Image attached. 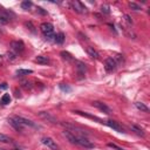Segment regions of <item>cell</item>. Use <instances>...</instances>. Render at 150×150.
Instances as JSON below:
<instances>
[{"label": "cell", "mask_w": 150, "mask_h": 150, "mask_svg": "<svg viewBox=\"0 0 150 150\" xmlns=\"http://www.w3.org/2000/svg\"><path fill=\"white\" fill-rule=\"evenodd\" d=\"M8 21H10L8 18H6L3 14H0V25H6V24H8Z\"/></svg>", "instance_id": "cell-24"}, {"label": "cell", "mask_w": 150, "mask_h": 150, "mask_svg": "<svg viewBox=\"0 0 150 150\" xmlns=\"http://www.w3.org/2000/svg\"><path fill=\"white\" fill-rule=\"evenodd\" d=\"M11 48L13 49L14 53H21L25 49V45L22 41H12L11 42Z\"/></svg>", "instance_id": "cell-8"}, {"label": "cell", "mask_w": 150, "mask_h": 150, "mask_svg": "<svg viewBox=\"0 0 150 150\" xmlns=\"http://www.w3.org/2000/svg\"><path fill=\"white\" fill-rule=\"evenodd\" d=\"M93 107H95V108H97L99 110H101V111H103L104 114H110L111 113V110H110V108L106 104V103H103V102H100V101H94L93 103Z\"/></svg>", "instance_id": "cell-4"}, {"label": "cell", "mask_w": 150, "mask_h": 150, "mask_svg": "<svg viewBox=\"0 0 150 150\" xmlns=\"http://www.w3.org/2000/svg\"><path fill=\"white\" fill-rule=\"evenodd\" d=\"M72 5H73V8H74L77 13L84 14V13H87V12H88V11H87V8H86V6H84L82 3L77 1V0H74V1L72 3Z\"/></svg>", "instance_id": "cell-7"}, {"label": "cell", "mask_w": 150, "mask_h": 150, "mask_svg": "<svg viewBox=\"0 0 150 150\" xmlns=\"http://www.w3.org/2000/svg\"><path fill=\"white\" fill-rule=\"evenodd\" d=\"M135 106H136V108H137L138 110H141V111H144V113H148V111H149V108H148L144 103H142V102H136Z\"/></svg>", "instance_id": "cell-15"}, {"label": "cell", "mask_w": 150, "mask_h": 150, "mask_svg": "<svg viewBox=\"0 0 150 150\" xmlns=\"http://www.w3.org/2000/svg\"><path fill=\"white\" fill-rule=\"evenodd\" d=\"M76 138H77V145H81V147L88 148V149L94 148V144L91 141H88L84 136H76Z\"/></svg>", "instance_id": "cell-3"}, {"label": "cell", "mask_w": 150, "mask_h": 150, "mask_svg": "<svg viewBox=\"0 0 150 150\" xmlns=\"http://www.w3.org/2000/svg\"><path fill=\"white\" fill-rule=\"evenodd\" d=\"M11 102V96L10 94H4L3 97H1V103L3 104H8Z\"/></svg>", "instance_id": "cell-22"}, {"label": "cell", "mask_w": 150, "mask_h": 150, "mask_svg": "<svg viewBox=\"0 0 150 150\" xmlns=\"http://www.w3.org/2000/svg\"><path fill=\"white\" fill-rule=\"evenodd\" d=\"M55 42L57 44V45H62L64 44V41H65V34L64 33H59L57 35H55Z\"/></svg>", "instance_id": "cell-14"}, {"label": "cell", "mask_w": 150, "mask_h": 150, "mask_svg": "<svg viewBox=\"0 0 150 150\" xmlns=\"http://www.w3.org/2000/svg\"><path fill=\"white\" fill-rule=\"evenodd\" d=\"M0 142H3V143H12L13 140L10 136L5 135V134H0Z\"/></svg>", "instance_id": "cell-16"}, {"label": "cell", "mask_w": 150, "mask_h": 150, "mask_svg": "<svg viewBox=\"0 0 150 150\" xmlns=\"http://www.w3.org/2000/svg\"><path fill=\"white\" fill-rule=\"evenodd\" d=\"M25 26L29 29V31H31L32 33H35V27L33 26V24L31 22V21H28V22H25Z\"/></svg>", "instance_id": "cell-23"}, {"label": "cell", "mask_w": 150, "mask_h": 150, "mask_svg": "<svg viewBox=\"0 0 150 150\" xmlns=\"http://www.w3.org/2000/svg\"><path fill=\"white\" fill-rule=\"evenodd\" d=\"M32 73H33L32 69H19V71H17L18 75H28V74H32Z\"/></svg>", "instance_id": "cell-21"}, {"label": "cell", "mask_w": 150, "mask_h": 150, "mask_svg": "<svg viewBox=\"0 0 150 150\" xmlns=\"http://www.w3.org/2000/svg\"><path fill=\"white\" fill-rule=\"evenodd\" d=\"M131 129H133V130H134V131H135L137 135H140V136H142V137L144 136V131H143V129H142V128H140L138 126L133 124V126H131Z\"/></svg>", "instance_id": "cell-17"}, {"label": "cell", "mask_w": 150, "mask_h": 150, "mask_svg": "<svg viewBox=\"0 0 150 150\" xmlns=\"http://www.w3.org/2000/svg\"><path fill=\"white\" fill-rule=\"evenodd\" d=\"M8 124H10L14 130H17V131H22V124H20L18 121H15L13 117L8 118Z\"/></svg>", "instance_id": "cell-11"}, {"label": "cell", "mask_w": 150, "mask_h": 150, "mask_svg": "<svg viewBox=\"0 0 150 150\" xmlns=\"http://www.w3.org/2000/svg\"><path fill=\"white\" fill-rule=\"evenodd\" d=\"M13 150H21V149H13Z\"/></svg>", "instance_id": "cell-33"}, {"label": "cell", "mask_w": 150, "mask_h": 150, "mask_svg": "<svg viewBox=\"0 0 150 150\" xmlns=\"http://www.w3.org/2000/svg\"><path fill=\"white\" fill-rule=\"evenodd\" d=\"M108 145H109L110 148H114V149H116V150H123L122 148H120V147H117L116 144H113V143H108Z\"/></svg>", "instance_id": "cell-29"}, {"label": "cell", "mask_w": 150, "mask_h": 150, "mask_svg": "<svg viewBox=\"0 0 150 150\" xmlns=\"http://www.w3.org/2000/svg\"><path fill=\"white\" fill-rule=\"evenodd\" d=\"M0 150H4V149H0Z\"/></svg>", "instance_id": "cell-34"}, {"label": "cell", "mask_w": 150, "mask_h": 150, "mask_svg": "<svg viewBox=\"0 0 150 150\" xmlns=\"http://www.w3.org/2000/svg\"><path fill=\"white\" fill-rule=\"evenodd\" d=\"M35 62L40 64V65H47L49 62V59L47 56H44V55H39L35 57Z\"/></svg>", "instance_id": "cell-13"}, {"label": "cell", "mask_w": 150, "mask_h": 150, "mask_svg": "<svg viewBox=\"0 0 150 150\" xmlns=\"http://www.w3.org/2000/svg\"><path fill=\"white\" fill-rule=\"evenodd\" d=\"M6 88H7V83H3L0 86V89H6Z\"/></svg>", "instance_id": "cell-32"}, {"label": "cell", "mask_w": 150, "mask_h": 150, "mask_svg": "<svg viewBox=\"0 0 150 150\" xmlns=\"http://www.w3.org/2000/svg\"><path fill=\"white\" fill-rule=\"evenodd\" d=\"M61 56L65 59V60H67V61H73V56L68 53V52H65V50H62L61 52Z\"/></svg>", "instance_id": "cell-20"}, {"label": "cell", "mask_w": 150, "mask_h": 150, "mask_svg": "<svg viewBox=\"0 0 150 150\" xmlns=\"http://www.w3.org/2000/svg\"><path fill=\"white\" fill-rule=\"evenodd\" d=\"M87 53H88V55L91 56L92 59H95V60H97L99 57H100V54L93 48V47H87Z\"/></svg>", "instance_id": "cell-12"}, {"label": "cell", "mask_w": 150, "mask_h": 150, "mask_svg": "<svg viewBox=\"0 0 150 150\" xmlns=\"http://www.w3.org/2000/svg\"><path fill=\"white\" fill-rule=\"evenodd\" d=\"M37 10H38V12H39V13H41V14H44V15H45V14H47V12H46V11H44L41 7H38Z\"/></svg>", "instance_id": "cell-31"}, {"label": "cell", "mask_w": 150, "mask_h": 150, "mask_svg": "<svg viewBox=\"0 0 150 150\" xmlns=\"http://www.w3.org/2000/svg\"><path fill=\"white\" fill-rule=\"evenodd\" d=\"M124 19H126V21H127L129 25H131V24H133V20L130 19V17H129L128 14H126V15H124Z\"/></svg>", "instance_id": "cell-30"}, {"label": "cell", "mask_w": 150, "mask_h": 150, "mask_svg": "<svg viewBox=\"0 0 150 150\" xmlns=\"http://www.w3.org/2000/svg\"><path fill=\"white\" fill-rule=\"evenodd\" d=\"M116 66H117V64H116L115 57H108V59L106 60V66H104V68H106L107 72H113V71H115V69H116Z\"/></svg>", "instance_id": "cell-6"}, {"label": "cell", "mask_w": 150, "mask_h": 150, "mask_svg": "<svg viewBox=\"0 0 150 150\" xmlns=\"http://www.w3.org/2000/svg\"><path fill=\"white\" fill-rule=\"evenodd\" d=\"M7 56H8V59H11V60H15V59H17V53H8Z\"/></svg>", "instance_id": "cell-27"}, {"label": "cell", "mask_w": 150, "mask_h": 150, "mask_svg": "<svg viewBox=\"0 0 150 150\" xmlns=\"http://www.w3.org/2000/svg\"><path fill=\"white\" fill-rule=\"evenodd\" d=\"M77 73H79V75H81V76H83L84 75V72H86V66L83 65V64H81V62H79V65H77Z\"/></svg>", "instance_id": "cell-18"}, {"label": "cell", "mask_w": 150, "mask_h": 150, "mask_svg": "<svg viewBox=\"0 0 150 150\" xmlns=\"http://www.w3.org/2000/svg\"><path fill=\"white\" fill-rule=\"evenodd\" d=\"M106 124H107L108 127H110L111 129L118 131V133H124V128H123L121 124H120L118 122H116V121H113V120H108V121L106 122Z\"/></svg>", "instance_id": "cell-5"}, {"label": "cell", "mask_w": 150, "mask_h": 150, "mask_svg": "<svg viewBox=\"0 0 150 150\" xmlns=\"http://www.w3.org/2000/svg\"><path fill=\"white\" fill-rule=\"evenodd\" d=\"M101 11H102V13H106V14H109V13H110L108 6H102V7H101Z\"/></svg>", "instance_id": "cell-26"}, {"label": "cell", "mask_w": 150, "mask_h": 150, "mask_svg": "<svg viewBox=\"0 0 150 150\" xmlns=\"http://www.w3.org/2000/svg\"><path fill=\"white\" fill-rule=\"evenodd\" d=\"M39 116H40L41 118L46 120V121L50 122V123H54V124L57 123V120H56L53 115H50L49 113H47V111H40V113H39Z\"/></svg>", "instance_id": "cell-9"}, {"label": "cell", "mask_w": 150, "mask_h": 150, "mask_svg": "<svg viewBox=\"0 0 150 150\" xmlns=\"http://www.w3.org/2000/svg\"><path fill=\"white\" fill-rule=\"evenodd\" d=\"M41 142H42V144H45L46 147H48L52 150H60V148L56 144V142L53 138H50V137H42L41 138Z\"/></svg>", "instance_id": "cell-2"}, {"label": "cell", "mask_w": 150, "mask_h": 150, "mask_svg": "<svg viewBox=\"0 0 150 150\" xmlns=\"http://www.w3.org/2000/svg\"><path fill=\"white\" fill-rule=\"evenodd\" d=\"M129 7H130L131 10H134V11H140V10H141V6L137 5L136 3H129Z\"/></svg>", "instance_id": "cell-25"}, {"label": "cell", "mask_w": 150, "mask_h": 150, "mask_svg": "<svg viewBox=\"0 0 150 150\" xmlns=\"http://www.w3.org/2000/svg\"><path fill=\"white\" fill-rule=\"evenodd\" d=\"M60 88H61L62 91H65V92H71V88L67 87V86H65V84H60Z\"/></svg>", "instance_id": "cell-28"}, {"label": "cell", "mask_w": 150, "mask_h": 150, "mask_svg": "<svg viewBox=\"0 0 150 150\" xmlns=\"http://www.w3.org/2000/svg\"><path fill=\"white\" fill-rule=\"evenodd\" d=\"M32 7V1H28V0H25V1L21 3V8L22 10H29Z\"/></svg>", "instance_id": "cell-19"}, {"label": "cell", "mask_w": 150, "mask_h": 150, "mask_svg": "<svg viewBox=\"0 0 150 150\" xmlns=\"http://www.w3.org/2000/svg\"><path fill=\"white\" fill-rule=\"evenodd\" d=\"M15 121H18L20 124L22 126H28V127H35V124L31 121V120H28V118H25V117H21V116H14L13 117Z\"/></svg>", "instance_id": "cell-10"}, {"label": "cell", "mask_w": 150, "mask_h": 150, "mask_svg": "<svg viewBox=\"0 0 150 150\" xmlns=\"http://www.w3.org/2000/svg\"><path fill=\"white\" fill-rule=\"evenodd\" d=\"M40 29H41L42 34H44L46 38H48V39L55 38V37H54V27H53L52 24H49V22H44V24L40 25Z\"/></svg>", "instance_id": "cell-1"}]
</instances>
